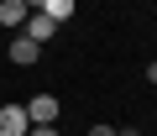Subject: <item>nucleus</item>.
Segmentation results:
<instances>
[{
  "mask_svg": "<svg viewBox=\"0 0 157 136\" xmlns=\"http://www.w3.org/2000/svg\"><path fill=\"white\" fill-rule=\"evenodd\" d=\"M58 110H63L58 94H32V100H26V120H32V126H58Z\"/></svg>",
  "mask_w": 157,
  "mask_h": 136,
  "instance_id": "obj_1",
  "label": "nucleus"
},
{
  "mask_svg": "<svg viewBox=\"0 0 157 136\" xmlns=\"http://www.w3.org/2000/svg\"><path fill=\"white\" fill-rule=\"evenodd\" d=\"M52 32H58V21H52V16H42V11H26V21H21V37H32V42L42 47V42H52Z\"/></svg>",
  "mask_w": 157,
  "mask_h": 136,
  "instance_id": "obj_2",
  "label": "nucleus"
},
{
  "mask_svg": "<svg viewBox=\"0 0 157 136\" xmlns=\"http://www.w3.org/2000/svg\"><path fill=\"white\" fill-rule=\"evenodd\" d=\"M32 120H26V105H0V136H26Z\"/></svg>",
  "mask_w": 157,
  "mask_h": 136,
  "instance_id": "obj_3",
  "label": "nucleus"
},
{
  "mask_svg": "<svg viewBox=\"0 0 157 136\" xmlns=\"http://www.w3.org/2000/svg\"><path fill=\"white\" fill-rule=\"evenodd\" d=\"M37 58H42V47H37L32 37H21V32H16V37H11V63H21V68H32Z\"/></svg>",
  "mask_w": 157,
  "mask_h": 136,
  "instance_id": "obj_4",
  "label": "nucleus"
},
{
  "mask_svg": "<svg viewBox=\"0 0 157 136\" xmlns=\"http://www.w3.org/2000/svg\"><path fill=\"white\" fill-rule=\"evenodd\" d=\"M21 21H26V6H21V0H0V26H11V37L21 32Z\"/></svg>",
  "mask_w": 157,
  "mask_h": 136,
  "instance_id": "obj_5",
  "label": "nucleus"
},
{
  "mask_svg": "<svg viewBox=\"0 0 157 136\" xmlns=\"http://www.w3.org/2000/svg\"><path fill=\"white\" fill-rule=\"evenodd\" d=\"M37 11H42V16H52V21L63 26V21H68V16L78 11V0H42V6H37Z\"/></svg>",
  "mask_w": 157,
  "mask_h": 136,
  "instance_id": "obj_6",
  "label": "nucleus"
},
{
  "mask_svg": "<svg viewBox=\"0 0 157 136\" xmlns=\"http://www.w3.org/2000/svg\"><path fill=\"white\" fill-rule=\"evenodd\" d=\"M89 136H121L115 126H89Z\"/></svg>",
  "mask_w": 157,
  "mask_h": 136,
  "instance_id": "obj_7",
  "label": "nucleus"
},
{
  "mask_svg": "<svg viewBox=\"0 0 157 136\" xmlns=\"http://www.w3.org/2000/svg\"><path fill=\"white\" fill-rule=\"evenodd\" d=\"M26 136H58V126H32Z\"/></svg>",
  "mask_w": 157,
  "mask_h": 136,
  "instance_id": "obj_8",
  "label": "nucleus"
},
{
  "mask_svg": "<svg viewBox=\"0 0 157 136\" xmlns=\"http://www.w3.org/2000/svg\"><path fill=\"white\" fill-rule=\"evenodd\" d=\"M147 84H157V63H147Z\"/></svg>",
  "mask_w": 157,
  "mask_h": 136,
  "instance_id": "obj_9",
  "label": "nucleus"
},
{
  "mask_svg": "<svg viewBox=\"0 0 157 136\" xmlns=\"http://www.w3.org/2000/svg\"><path fill=\"white\" fill-rule=\"evenodd\" d=\"M21 6H26V11H37V6H42V0H21Z\"/></svg>",
  "mask_w": 157,
  "mask_h": 136,
  "instance_id": "obj_10",
  "label": "nucleus"
},
{
  "mask_svg": "<svg viewBox=\"0 0 157 136\" xmlns=\"http://www.w3.org/2000/svg\"><path fill=\"white\" fill-rule=\"evenodd\" d=\"M121 136H141V131H136V126H131V131H121Z\"/></svg>",
  "mask_w": 157,
  "mask_h": 136,
  "instance_id": "obj_11",
  "label": "nucleus"
}]
</instances>
